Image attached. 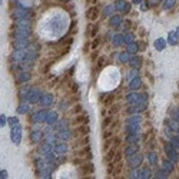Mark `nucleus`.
I'll list each match as a JSON object with an SVG mask.
<instances>
[{
    "instance_id": "obj_1",
    "label": "nucleus",
    "mask_w": 179,
    "mask_h": 179,
    "mask_svg": "<svg viewBox=\"0 0 179 179\" xmlns=\"http://www.w3.org/2000/svg\"><path fill=\"white\" fill-rule=\"evenodd\" d=\"M10 138H12L13 143H16V145H19L20 143V141H22V126H20V125H16V126L12 127Z\"/></svg>"
},
{
    "instance_id": "obj_2",
    "label": "nucleus",
    "mask_w": 179,
    "mask_h": 179,
    "mask_svg": "<svg viewBox=\"0 0 179 179\" xmlns=\"http://www.w3.org/2000/svg\"><path fill=\"white\" fill-rule=\"evenodd\" d=\"M42 92L39 89H36V88H33V89H30V93H29L27 96V100L30 102V103H38V102H40L42 100Z\"/></svg>"
},
{
    "instance_id": "obj_3",
    "label": "nucleus",
    "mask_w": 179,
    "mask_h": 179,
    "mask_svg": "<svg viewBox=\"0 0 179 179\" xmlns=\"http://www.w3.org/2000/svg\"><path fill=\"white\" fill-rule=\"evenodd\" d=\"M165 151H166V153H168V156H169L170 160H174V162H178V160H179L178 149H175L170 143H166V145H165Z\"/></svg>"
},
{
    "instance_id": "obj_4",
    "label": "nucleus",
    "mask_w": 179,
    "mask_h": 179,
    "mask_svg": "<svg viewBox=\"0 0 179 179\" xmlns=\"http://www.w3.org/2000/svg\"><path fill=\"white\" fill-rule=\"evenodd\" d=\"M142 160H143V156H142V153H135L133 156H131L129 158V165H131V168L132 169H136L138 166H141Z\"/></svg>"
},
{
    "instance_id": "obj_5",
    "label": "nucleus",
    "mask_w": 179,
    "mask_h": 179,
    "mask_svg": "<svg viewBox=\"0 0 179 179\" xmlns=\"http://www.w3.org/2000/svg\"><path fill=\"white\" fill-rule=\"evenodd\" d=\"M30 34H32L30 27H16V30H14V38H16V39L29 38Z\"/></svg>"
},
{
    "instance_id": "obj_6",
    "label": "nucleus",
    "mask_w": 179,
    "mask_h": 179,
    "mask_svg": "<svg viewBox=\"0 0 179 179\" xmlns=\"http://www.w3.org/2000/svg\"><path fill=\"white\" fill-rule=\"evenodd\" d=\"M42 136H43V132L40 129H33L32 133H30V141L33 142V143H38V142L42 139Z\"/></svg>"
},
{
    "instance_id": "obj_7",
    "label": "nucleus",
    "mask_w": 179,
    "mask_h": 179,
    "mask_svg": "<svg viewBox=\"0 0 179 179\" xmlns=\"http://www.w3.org/2000/svg\"><path fill=\"white\" fill-rule=\"evenodd\" d=\"M57 122H59V116H57L56 112H50L49 115H47V118H46V123H47V125L53 126V125H56Z\"/></svg>"
},
{
    "instance_id": "obj_8",
    "label": "nucleus",
    "mask_w": 179,
    "mask_h": 179,
    "mask_svg": "<svg viewBox=\"0 0 179 179\" xmlns=\"http://www.w3.org/2000/svg\"><path fill=\"white\" fill-rule=\"evenodd\" d=\"M27 46H29V40H27V38L16 39V42H14V47H16V49H26Z\"/></svg>"
},
{
    "instance_id": "obj_9",
    "label": "nucleus",
    "mask_w": 179,
    "mask_h": 179,
    "mask_svg": "<svg viewBox=\"0 0 179 179\" xmlns=\"http://www.w3.org/2000/svg\"><path fill=\"white\" fill-rule=\"evenodd\" d=\"M138 152V146L136 145H133V143H131V145L127 146L126 149H125V156H126L127 159L131 158V156H133L135 153Z\"/></svg>"
},
{
    "instance_id": "obj_10",
    "label": "nucleus",
    "mask_w": 179,
    "mask_h": 179,
    "mask_svg": "<svg viewBox=\"0 0 179 179\" xmlns=\"http://www.w3.org/2000/svg\"><path fill=\"white\" fill-rule=\"evenodd\" d=\"M47 110H39L36 115H34V122H46L47 118Z\"/></svg>"
},
{
    "instance_id": "obj_11",
    "label": "nucleus",
    "mask_w": 179,
    "mask_h": 179,
    "mask_svg": "<svg viewBox=\"0 0 179 179\" xmlns=\"http://www.w3.org/2000/svg\"><path fill=\"white\" fill-rule=\"evenodd\" d=\"M55 152L57 155H65L67 152V145L66 143H56L55 145Z\"/></svg>"
},
{
    "instance_id": "obj_12",
    "label": "nucleus",
    "mask_w": 179,
    "mask_h": 179,
    "mask_svg": "<svg viewBox=\"0 0 179 179\" xmlns=\"http://www.w3.org/2000/svg\"><path fill=\"white\" fill-rule=\"evenodd\" d=\"M40 103L43 105V106H50V105L53 103V96L50 93H45L42 96V100H40Z\"/></svg>"
},
{
    "instance_id": "obj_13",
    "label": "nucleus",
    "mask_w": 179,
    "mask_h": 179,
    "mask_svg": "<svg viewBox=\"0 0 179 179\" xmlns=\"http://www.w3.org/2000/svg\"><path fill=\"white\" fill-rule=\"evenodd\" d=\"M162 169H165L168 174H172L175 170V165L174 160H163V165H162Z\"/></svg>"
},
{
    "instance_id": "obj_14",
    "label": "nucleus",
    "mask_w": 179,
    "mask_h": 179,
    "mask_svg": "<svg viewBox=\"0 0 179 179\" xmlns=\"http://www.w3.org/2000/svg\"><path fill=\"white\" fill-rule=\"evenodd\" d=\"M123 23V19H122V16H112L110 17V20H109V24L112 26V27H115V26H120V24Z\"/></svg>"
},
{
    "instance_id": "obj_15",
    "label": "nucleus",
    "mask_w": 179,
    "mask_h": 179,
    "mask_svg": "<svg viewBox=\"0 0 179 179\" xmlns=\"http://www.w3.org/2000/svg\"><path fill=\"white\" fill-rule=\"evenodd\" d=\"M57 136L60 138L62 141H69V139L72 138V131H69V129H63V131H59Z\"/></svg>"
},
{
    "instance_id": "obj_16",
    "label": "nucleus",
    "mask_w": 179,
    "mask_h": 179,
    "mask_svg": "<svg viewBox=\"0 0 179 179\" xmlns=\"http://www.w3.org/2000/svg\"><path fill=\"white\" fill-rule=\"evenodd\" d=\"M112 43H113V46H116V47L122 46L123 43H125V38H123L122 34H115L112 39Z\"/></svg>"
},
{
    "instance_id": "obj_17",
    "label": "nucleus",
    "mask_w": 179,
    "mask_h": 179,
    "mask_svg": "<svg viewBox=\"0 0 179 179\" xmlns=\"http://www.w3.org/2000/svg\"><path fill=\"white\" fill-rule=\"evenodd\" d=\"M142 85V80L139 79V77H135V79H132L131 82H129V89L131 90H136L139 89Z\"/></svg>"
},
{
    "instance_id": "obj_18",
    "label": "nucleus",
    "mask_w": 179,
    "mask_h": 179,
    "mask_svg": "<svg viewBox=\"0 0 179 179\" xmlns=\"http://www.w3.org/2000/svg\"><path fill=\"white\" fill-rule=\"evenodd\" d=\"M126 100H127V103H131V105H138V100H139V95L135 93V92H132V93H129L126 96Z\"/></svg>"
},
{
    "instance_id": "obj_19",
    "label": "nucleus",
    "mask_w": 179,
    "mask_h": 179,
    "mask_svg": "<svg viewBox=\"0 0 179 179\" xmlns=\"http://www.w3.org/2000/svg\"><path fill=\"white\" fill-rule=\"evenodd\" d=\"M153 46H155V49L156 50H163V49H165V46H166V40L163 38H159V39H156V42H155V45H153Z\"/></svg>"
},
{
    "instance_id": "obj_20",
    "label": "nucleus",
    "mask_w": 179,
    "mask_h": 179,
    "mask_svg": "<svg viewBox=\"0 0 179 179\" xmlns=\"http://www.w3.org/2000/svg\"><path fill=\"white\" fill-rule=\"evenodd\" d=\"M29 93H30V88L26 85V86H23V88L19 90V98H20L22 100H23V99H27Z\"/></svg>"
},
{
    "instance_id": "obj_21",
    "label": "nucleus",
    "mask_w": 179,
    "mask_h": 179,
    "mask_svg": "<svg viewBox=\"0 0 179 179\" xmlns=\"http://www.w3.org/2000/svg\"><path fill=\"white\" fill-rule=\"evenodd\" d=\"M142 120V118L139 116V115H133V116H131V118L126 119V123L127 125H139Z\"/></svg>"
},
{
    "instance_id": "obj_22",
    "label": "nucleus",
    "mask_w": 179,
    "mask_h": 179,
    "mask_svg": "<svg viewBox=\"0 0 179 179\" xmlns=\"http://www.w3.org/2000/svg\"><path fill=\"white\" fill-rule=\"evenodd\" d=\"M139 178H142V179L152 178L151 169H149V168H142V169H139Z\"/></svg>"
},
{
    "instance_id": "obj_23",
    "label": "nucleus",
    "mask_w": 179,
    "mask_h": 179,
    "mask_svg": "<svg viewBox=\"0 0 179 179\" xmlns=\"http://www.w3.org/2000/svg\"><path fill=\"white\" fill-rule=\"evenodd\" d=\"M86 17L89 20H95L98 17V9H96V7H90V9L86 12Z\"/></svg>"
},
{
    "instance_id": "obj_24",
    "label": "nucleus",
    "mask_w": 179,
    "mask_h": 179,
    "mask_svg": "<svg viewBox=\"0 0 179 179\" xmlns=\"http://www.w3.org/2000/svg\"><path fill=\"white\" fill-rule=\"evenodd\" d=\"M129 65H131L133 69H138V67L142 66V59L141 57H132V59L129 60Z\"/></svg>"
},
{
    "instance_id": "obj_25",
    "label": "nucleus",
    "mask_w": 179,
    "mask_h": 179,
    "mask_svg": "<svg viewBox=\"0 0 179 179\" xmlns=\"http://www.w3.org/2000/svg\"><path fill=\"white\" fill-rule=\"evenodd\" d=\"M126 5H127V2H125V0H118V2L115 3V9L118 10V12H125Z\"/></svg>"
},
{
    "instance_id": "obj_26",
    "label": "nucleus",
    "mask_w": 179,
    "mask_h": 179,
    "mask_svg": "<svg viewBox=\"0 0 179 179\" xmlns=\"http://www.w3.org/2000/svg\"><path fill=\"white\" fill-rule=\"evenodd\" d=\"M178 34H176V32H169V34H168V39H169V45H172V46H175V45H178Z\"/></svg>"
},
{
    "instance_id": "obj_27",
    "label": "nucleus",
    "mask_w": 179,
    "mask_h": 179,
    "mask_svg": "<svg viewBox=\"0 0 179 179\" xmlns=\"http://www.w3.org/2000/svg\"><path fill=\"white\" fill-rule=\"evenodd\" d=\"M30 77H32V75L29 73V72L23 70L22 73H19V82L20 83H23V82H27V80H30Z\"/></svg>"
},
{
    "instance_id": "obj_28",
    "label": "nucleus",
    "mask_w": 179,
    "mask_h": 179,
    "mask_svg": "<svg viewBox=\"0 0 179 179\" xmlns=\"http://www.w3.org/2000/svg\"><path fill=\"white\" fill-rule=\"evenodd\" d=\"M88 120H89V116H88V115H80V116H77V118L75 119V120H73V125H79V123H86L88 122Z\"/></svg>"
},
{
    "instance_id": "obj_29",
    "label": "nucleus",
    "mask_w": 179,
    "mask_h": 179,
    "mask_svg": "<svg viewBox=\"0 0 179 179\" xmlns=\"http://www.w3.org/2000/svg\"><path fill=\"white\" fill-rule=\"evenodd\" d=\"M138 50H139V45H138V43L132 42V43H129V45H127V52L131 53V55H135Z\"/></svg>"
},
{
    "instance_id": "obj_30",
    "label": "nucleus",
    "mask_w": 179,
    "mask_h": 179,
    "mask_svg": "<svg viewBox=\"0 0 179 179\" xmlns=\"http://www.w3.org/2000/svg\"><path fill=\"white\" fill-rule=\"evenodd\" d=\"M88 132H89V127L88 126H80V127H77L73 133H75L76 136H82V135H88Z\"/></svg>"
},
{
    "instance_id": "obj_31",
    "label": "nucleus",
    "mask_w": 179,
    "mask_h": 179,
    "mask_svg": "<svg viewBox=\"0 0 179 179\" xmlns=\"http://www.w3.org/2000/svg\"><path fill=\"white\" fill-rule=\"evenodd\" d=\"M148 160H149V163H151L152 166H155L156 163H158V156H156L155 152H149V153H148Z\"/></svg>"
},
{
    "instance_id": "obj_32",
    "label": "nucleus",
    "mask_w": 179,
    "mask_h": 179,
    "mask_svg": "<svg viewBox=\"0 0 179 179\" xmlns=\"http://www.w3.org/2000/svg\"><path fill=\"white\" fill-rule=\"evenodd\" d=\"M139 132V125H127L126 126V133L127 135H132V133Z\"/></svg>"
},
{
    "instance_id": "obj_33",
    "label": "nucleus",
    "mask_w": 179,
    "mask_h": 179,
    "mask_svg": "<svg viewBox=\"0 0 179 179\" xmlns=\"http://www.w3.org/2000/svg\"><path fill=\"white\" fill-rule=\"evenodd\" d=\"M92 172H93V166H92V163H86V165H83V168L80 169V174H83V175L92 174Z\"/></svg>"
},
{
    "instance_id": "obj_34",
    "label": "nucleus",
    "mask_w": 179,
    "mask_h": 179,
    "mask_svg": "<svg viewBox=\"0 0 179 179\" xmlns=\"http://www.w3.org/2000/svg\"><path fill=\"white\" fill-rule=\"evenodd\" d=\"M131 59H132V57H131V53L129 52H123L119 55V60L122 62V63H127Z\"/></svg>"
},
{
    "instance_id": "obj_35",
    "label": "nucleus",
    "mask_w": 179,
    "mask_h": 179,
    "mask_svg": "<svg viewBox=\"0 0 179 179\" xmlns=\"http://www.w3.org/2000/svg\"><path fill=\"white\" fill-rule=\"evenodd\" d=\"M139 141V135L138 133H132V135H127L126 136V142L131 145V143H136Z\"/></svg>"
},
{
    "instance_id": "obj_36",
    "label": "nucleus",
    "mask_w": 179,
    "mask_h": 179,
    "mask_svg": "<svg viewBox=\"0 0 179 179\" xmlns=\"http://www.w3.org/2000/svg\"><path fill=\"white\" fill-rule=\"evenodd\" d=\"M52 151V142H45V143H43L42 145V149H40V152H42L43 155H45V153H47V152H50Z\"/></svg>"
},
{
    "instance_id": "obj_37",
    "label": "nucleus",
    "mask_w": 179,
    "mask_h": 179,
    "mask_svg": "<svg viewBox=\"0 0 179 179\" xmlns=\"http://www.w3.org/2000/svg\"><path fill=\"white\" fill-rule=\"evenodd\" d=\"M175 5H176V0H165L163 5H162V7H163V10H169V9H172Z\"/></svg>"
},
{
    "instance_id": "obj_38",
    "label": "nucleus",
    "mask_w": 179,
    "mask_h": 179,
    "mask_svg": "<svg viewBox=\"0 0 179 179\" xmlns=\"http://www.w3.org/2000/svg\"><path fill=\"white\" fill-rule=\"evenodd\" d=\"M115 10H116L115 9V5H108L103 10V16H112V13Z\"/></svg>"
},
{
    "instance_id": "obj_39",
    "label": "nucleus",
    "mask_w": 179,
    "mask_h": 179,
    "mask_svg": "<svg viewBox=\"0 0 179 179\" xmlns=\"http://www.w3.org/2000/svg\"><path fill=\"white\" fill-rule=\"evenodd\" d=\"M29 109H30V106H29L27 103H20V106L17 108V112H19L20 115H24V113L29 112Z\"/></svg>"
},
{
    "instance_id": "obj_40",
    "label": "nucleus",
    "mask_w": 179,
    "mask_h": 179,
    "mask_svg": "<svg viewBox=\"0 0 179 179\" xmlns=\"http://www.w3.org/2000/svg\"><path fill=\"white\" fill-rule=\"evenodd\" d=\"M105 65H106V59H105V57H100L99 60H98V63H96V70L98 72L102 70Z\"/></svg>"
},
{
    "instance_id": "obj_41",
    "label": "nucleus",
    "mask_w": 179,
    "mask_h": 179,
    "mask_svg": "<svg viewBox=\"0 0 179 179\" xmlns=\"http://www.w3.org/2000/svg\"><path fill=\"white\" fill-rule=\"evenodd\" d=\"M96 32H98V26H92V24L88 26V36H95Z\"/></svg>"
},
{
    "instance_id": "obj_42",
    "label": "nucleus",
    "mask_w": 179,
    "mask_h": 179,
    "mask_svg": "<svg viewBox=\"0 0 179 179\" xmlns=\"http://www.w3.org/2000/svg\"><path fill=\"white\" fill-rule=\"evenodd\" d=\"M170 145L174 146L175 149H179V138L178 136H172V138H170Z\"/></svg>"
},
{
    "instance_id": "obj_43",
    "label": "nucleus",
    "mask_w": 179,
    "mask_h": 179,
    "mask_svg": "<svg viewBox=\"0 0 179 179\" xmlns=\"http://www.w3.org/2000/svg\"><path fill=\"white\" fill-rule=\"evenodd\" d=\"M155 178H159V179H162V178H168V172H166L165 169L158 170V172H156V175H155Z\"/></svg>"
},
{
    "instance_id": "obj_44",
    "label": "nucleus",
    "mask_w": 179,
    "mask_h": 179,
    "mask_svg": "<svg viewBox=\"0 0 179 179\" xmlns=\"http://www.w3.org/2000/svg\"><path fill=\"white\" fill-rule=\"evenodd\" d=\"M123 38H125V43H126V45H129V43L133 42V34L132 33H126Z\"/></svg>"
},
{
    "instance_id": "obj_45",
    "label": "nucleus",
    "mask_w": 179,
    "mask_h": 179,
    "mask_svg": "<svg viewBox=\"0 0 179 179\" xmlns=\"http://www.w3.org/2000/svg\"><path fill=\"white\" fill-rule=\"evenodd\" d=\"M57 129H59V131H63V129H67V122H66V120H62V122H57Z\"/></svg>"
},
{
    "instance_id": "obj_46",
    "label": "nucleus",
    "mask_w": 179,
    "mask_h": 179,
    "mask_svg": "<svg viewBox=\"0 0 179 179\" xmlns=\"http://www.w3.org/2000/svg\"><path fill=\"white\" fill-rule=\"evenodd\" d=\"M135 77H138V70L135 69V70H132V72H129V75H127V80L131 82L132 79H135Z\"/></svg>"
},
{
    "instance_id": "obj_47",
    "label": "nucleus",
    "mask_w": 179,
    "mask_h": 179,
    "mask_svg": "<svg viewBox=\"0 0 179 179\" xmlns=\"http://www.w3.org/2000/svg\"><path fill=\"white\" fill-rule=\"evenodd\" d=\"M9 122H10V125H12V126H16V125H19V119H17V118H10Z\"/></svg>"
},
{
    "instance_id": "obj_48",
    "label": "nucleus",
    "mask_w": 179,
    "mask_h": 179,
    "mask_svg": "<svg viewBox=\"0 0 179 179\" xmlns=\"http://www.w3.org/2000/svg\"><path fill=\"white\" fill-rule=\"evenodd\" d=\"M109 112L112 113H116V112H119V105H115V106H112V109H110V110H109Z\"/></svg>"
},
{
    "instance_id": "obj_49",
    "label": "nucleus",
    "mask_w": 179,
    "mask_h": 179,
    "mask_svg": "<svg viewBox=\"0 0 179 179\" xmlns=\"http://www.w3.org/2000/svg\"><path fill=\"white\" fill-rule=\"evenodd\" d=\"M0 119H2V120H0V125H2V127H3L6 125V122H7V118H6L5 115H2V118Z\"/></svg>"
},
{
    "instance_id": "obj_50",
    "label": "nucleus",
    "mask_w": 179,
    "mask_h": 179,
    "mask_svg": "<svg viewBox=\"0 0 179 179\" xmlns=\"http://www.w3.org/2000/svg\"><path fill=\"white\" fill-rule=\"evenodd\" d=\"M131 24H132L131 22H123L122 26H123V29H129V27H131Z\"/></svg>"
},
{
    "instance_id": "obj_51",
    "label": "nucleus",
    "mask_w": 179,
    "mask_h": 179,
    "mask_svg": "<svg viewBox=\"0 0 179 179\" xmlns=\"http://www.w3.org/2000/svg\"><path fill=\"white\" fill-rule=\"evenodd\" d=\"M0 178H7V172H6V170H2V172H0Z\"/></svg>"
},
{
    "instance_id": "obj_52",
    "label": "nucleus",
    "mask_w": 179,
    "mask_h": 179,
    "mask_svg": "<svg viewBox=\"0 0 179 179\" xmlns=\"http://www.w3.org/2000/svg\"><path fill=\"white\" fill-rule=\"evenodd\" d=\"M131 7H132V6L127 3V5H126V9H125V12H123V13H129V12H131Z\"/></svg>"
},
{
    "instance_id": "obj_53",
    "label": "nucleus",
    "mask_w": 179,
    "mask_h": 179,
    "mask_svg": "<svg viewBox=\"0 0 179 179\" xmlns=\"http://www.w3.org/2000/svg\"><path fill=\"white\" fill-rule=\"evenodd\" d=\"M109 123H110V118H106L103 120V126H106V125H109Z\"/></svg>"
},
{
    "instance_id": "obj_54",
    "label": "nucleus",
    "mask_w": 179,
    "mask_h": 179,
    "mask_svg": "<svg viewBox=\"0 0 179 179\" xmlns=\"http://www.w3.org/2000/svg\"><path fill=\"white\" fill-rule=\"evenodd\" d=\"M133 2V5H142L143 3V0H132Z\"/></svg>"
},
{
    "instance_id": "obj_55",
    "label": "nucleus",
    "mask_w": 179,
    "mask_h": 179,
    "mask_svg": "<svg viewBox=\"0 0 179 179\" xmlns=\"http://www.w3.org/2000/svg\"><path fill=\"white\" fill-rule=\"evenodd\" d=\"M80 110V106H76L75 109H73V113H76V112H79Z\"/></svg>"
},
{
    "instance_id": "obj_56",
    "label": "nucleus",
    "mask_w": 179,
    "mask_h": 179,
    "mask_svg": "<svg viewBox=\"0 0 179 179\" xmlns=\"http://www.w3.org/2000/svg\"><path fill=\"white\" fill-rule=\"evenodd\" d=\"M176 34H178V36H179V26H178V27H176Z\"/></svg>"
}]
</instances>
